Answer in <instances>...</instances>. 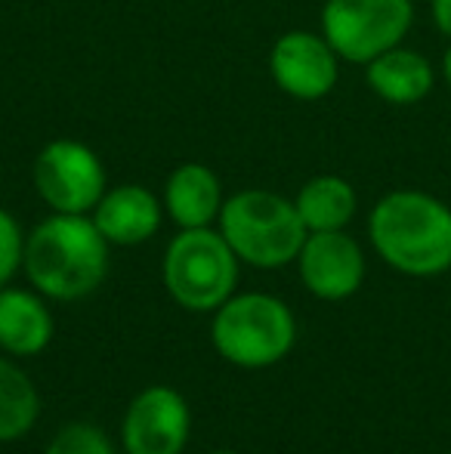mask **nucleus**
Masks as SVG:
<instances>
[{"label": "nucleus", "instance_id": "f257e3e1", "mask_svg": "<svg viewBox=\"0 0 451 454\" xmlns=\"http://www.w3.org/2000/svg\"><path fill=\"white\" fill-rule=\"evenodd\" d=\"M368 235L386 266L411 278L451 270V207L421 189L386 192L368 216Z\"/></svg>", "mask_w": 451, "mask_h": 454}, {"label": "nucleus", "instance_id": "f03ea898", "mask_svg": "<svg viewBox=\"0 0 451 454\" xmlns=\"http://www.w3.org/2000/svg\"><path fill=\"white\" fill-rule=\"evenodd\" d=\"M28 281L53 300L90 297L109 272V241L87 214H53L25 239Z\"/></svg>", "mask_w": 451, "mask_h": 454}, {"label": "nucleus", "instance_id": "7ed1b4c3", "mask_svg": "<svg viewBox=\"0 0 451 454\" xmlns=\"http://www.w3.org/2000/svg\"><path fill=\"white\" fill-rule=\"evenodd\" d=\"M220 232L241 263L257 270H282L294 263L307 241L297 204L278 192L245 189L223 201Z\"/></svg>", "mask_w": 451, "mask_h": 454}, {"label": "nucleus", "instance_id": "20e7f679", "mask_svg": "<svg viewBox=\"0 0 451 454\" xmlns=\"http://www.w3.org/2000/svg\"><path fill=\"white\" fill-rule=\"evenodd\" d=\"M238 263L220 229H180L164 254V287L183 309H220L235 291Z\"/></svg>", "mask_w": 451, "mask_h": 454}, {"label": "nucleus", "instance_id": "39448f33", "mask_svg": "<svg viewBox=\"0 0 451 454\" xmlns=\"http://www.w3.org/2000/svg\"><path fill=\"white\" fill-rule=\"evenodd\" d=\"M214 347L238 368H266L291 353L297 325L291 309L269 294L229 297L214 316Z\"/></svg>", "mask_w": 451, "mask_h": 454}, {"label": "nucleus", "instance_id": "423d86ee", "mask_svg": "<svg viewBox=\"0 0 451 454\" xmlns=\"http://www.w3.org/2000/svg\"><path fill=\"white\" fill-rule=\"evenodd\" d=\"M415 25V0H325L322 35L340 62L368 66L399 47Z\"/></svg>", "mask_w": 451, "mask_h": 454}, {"label": "nucleus", "instance_id": "0eeeda50", "mask_svg": "<svg viewBox=\"0 0 451 454\" xmlns=\"http://www.w3.org/2000/svg\"><path fill=\"white\" fill-rule=\"evenodd\" d=\"M35 189L53 214H90L105 195V168L81 139H53L35 158Z\"/></svg>", "mask_w": 451, "mask_h": 454}, {"label": "nucleus", "instance_id": "6e6552de", "mask_svg": "<svg viewBox=\"0 0 451 454\" xmlns=\"http://www.w3.org/2000/svg\"><path fill=\"white\" fill-rule=\"evenodd\" d=\"M269 74L282 93L300 102H319L338 87L340 56L315 31H284L269 53Z\"/></svg>", "mask_w": 451, "mask_h": 454}, {"label": "nucleus", "instance_id": "1a4fd4ad", "mask_svg": "<svg viewBox=\"0 0 451 454\" xmlns=\"http://www.w3.org/2000/svg\"><path fill=\"white\" fill-rule=\"evenodd\" d=\"M189 439V408L170 387H149L124 418L127 454H180Z\"/></svg>", "mask_w": 451, "mask_h": 454}, {"label": "nucleus", "instance_id": "9d476101", "mask_svg": "<svg viewBox=\"0 0 451 454\" xmlns=\"http://www.w3.org/2000/svg\"><path fill=\"white\" fill-rule=\"evenodd\" d=\"M300 278L319 300H346L365 281V254L346 232H309L300 254Z\"/></svg>", "mask_w": 451, "mask_h": 454}, {"label": "nucleus", "instance_id": "9b49d317", "mask_svg": "<svg viewBox=\"0 0 451 454\" xmlns=\"http://www.w3.org/2000/svg\"><path fill=\"white\" fill-rule=\"evenodd\" d=\"M164 207L145 185H118L105 189L99 204L93 207V223L105 235L109 245L133 247L149 241L161 229Z\"/></svg>", "mask_w": 451, "mask_h": 454}, {"label": "nucleus", "instance_id": "f8f14e48", "mask_svg": "<svg viewBox=\"0 0 451 454\" xmlns=\"http://www.w3.org/2000/svg\"><path fill=\"white\" fill-rule=\"evenodd\" d=\"M365 81L377 99L390 106H417L436 84V68L424 53L408 47H393L365 66Z\"/></svg>", "mask_w": 451, "mask_h": 454}, {"label": "nucleus", "instance_id": "ddd939ff", "mask_svg": "<svg viewBox=\"0 0 451 454\" xmlns=\"http://www.w3.org/2000/svg\"><path fill=\"white\" fill-rule=\"evenodd\" d=\"M223 183L207 164H180L164 185V210L180 229H201L220 220L223 210Z\"/></svg>", "mask_w": 451, "mask_h": 454}, {"label": "nucleus", "instance_id": "4468645a", "mask_svg": "<svg viewBox=\"0 0 451 454\" xmlns=\"http://www.w3.org/2000/svg\"><path fill=\"white\" fill-rule=\"evenodd\" d=\"M53 337V318L41 297L6 287L0 291V347L12 356H37Z\"/></svg>", "mask_w": 451, "mask_h": 454}, {"label": "nucleus", "instance_id": "2eb2a0df", "mask_svg": "<svg viewBox=\"0 0 451 454\" xmlns=\"http://www.w3.org/2000/svg\"><path fill=\"white\" fill-rule=\"evenodd\" d=\"M294 204L307 232H340V229H346L353 223L359 198H355V189L343 176L322 174L303 183Z\"/></svg>", "mask_w": 451, "mask_h": 454}, {"label": "nucleus", "instance_id": "dca6fc26", "mask_svg": "<svg viewBox=\"0 0 451 454\" xmlns=\"http://www.w3.org/2000/svg\"><path fill=\"white\" fill-rule=\"evenodd\" d=\"M37 408L41 399L28 374L12 362L0 359V442L22 439L35 427Z\"/></svg>", "mask_w": 451, "mask_h": 454}, {"label": "nucleus", "instance_id": "f3484780", "mask_svg": "<svg viewBox=\"0 0 451 454\" xmlns=\"http://www.w3.org/2000/svg\"><path fill=\"white\" fill-rule=\"evenodd\" d=\"M43 454H114V449L103 430L90 424H72L56 433V439Z\"/></svg>", "mask_w": 451, "mask_h": 454}, {"label": "nucleus", "instance_id": "a211bd4d", "mask_svg": "<svg viewBox=\"0 0 451 454\" xmlns=\"http://www.w3.org/2000/svg\"><path fill=\"white\" fill-rule=\"evenodd\" d=\"M25 254V239L22 229H19L16 216L10 210L0 207V287L19 272Z\"/></svg>", "mask_w": 451, "mask_h": 454}, {"label": "nucleus", "instance_id": "6ab92c4d", "mask_svg": "<svg viewBox=\"0 0 451 454\" xmlns=\"http://www.w3.org/2000/svg\"><path fill=\"white\" fill-rule=\"evenodd\" d=\"M430 10H433L436 28H439L442 35L451 41V0H433V4H430Z\"/></svg>", "mask_w": 451, "mask_h": 454}, {"label": "nucleus", "instance_id": "aec40b11", "mask_svg": "<svg viewBox=\"0 0 451 454\" xmlns=\"http://www.w3.org/2000/svg\"><path fill=\"white\" fill-rule=\"evenodd\" d=\"M442 78H446V84L451 87V41H448L446 56H442Z\"/></svg>", "mask_w": 451, "mask_h": 454}, {"label": "nucleus", "instance_id": "412c9836", "mask_svg": "<svg viewBox=\"0 0 451 454\" xmlns=\"http://www.w3.org/2000/svg\"><path fill=\"white\" fill-rule=\"evenodd\" d=\"M214 454H232V451H214Z\"/></svg>", "mask_w": 451, "mask_h": 454}]
</instances>
